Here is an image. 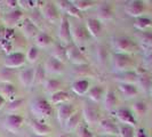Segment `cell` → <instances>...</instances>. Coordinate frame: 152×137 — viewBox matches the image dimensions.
I'll list each match as a JSON object with an SVG mask.
<instances>
[{
    "mask_svg": "<svg viewBox=\"0 0 152 137\" xmlns=\"http://www.w3.org/2000/svg\"><path fill=\"white\" fill-rule=\"evenodd\" d=\"M31 112L38 119H47L52 115L53 109L47 99L37 97L31 102Z\"/></svg>",
    "mask_w": 152,
    "mask_h": 137,
    "instance_id": "cell-1",
    "label": "cell"
},
{
    "mask_svg": "<svg viewBox=\"0 0 152 137\" xmlns=\"http://www.w3.org/2000/svg\"><path fill=\"white\" fill-rule=\"evenodd\" d=\"M112 46H113L117 54H125V55H129V54L136 52L137 49L136 44L127 37H115V38H113L112 39Z\"/></svg>",
    "mask_w": 152,
    "mask_h": 137,
    "instance_id": "cell-2",
    "label": "cell"
},
{
    "mask_svg": "<svg viewBox=\"0 0 152 137\" xmlns=\"http://www.w3.org/2000/svg\"><path fill=\"white\" fill-rule=\"evenodd\" d=\"M112 65L117 72L121 73V72H126V71H132V68L134 66V62L129 55L115 54L113 61H112Z\"/></svg>",
    "mask_w": 152,
    "mask_h": 137,
    "instance_id": "cell-3",
    "label": "cell"
},
{
    "mask_svg": "<svg viewBox=\"0 0 152 137\" xmlns=\"http://www.w3.org/2000/svg\"><path fill=\"white\" fill-rule=\"evenodd\" d=\"M66 58L71 62L72 64L81 66V65H87V58L85 57V55L76 45H69L66 48Z\"/></svg>",
    "mask_w": 152,
    "mask_h": 137,
    "instance_id": "cell-4",
    "label": "cell"
},
{
    "mask_svg": "<svg viewBox=\"0 0 152 137\" xmlns=\"http://www.w3.org/2000/svg\"><path fill=\"white\" fill-rule=\"evenodd\" d=\"M58 37L61 40V45L63 47H68L71 45V25L69 23L66 17H63L61 20V24H60V29H58Z\"/></svg>",
    "mask_w": 152,
    "mask_h": 137,
    "instance_id": "cell-5",
    "label": "cell"
},
{
    "mask_svg": "<svg viewBox=\"0 0 152 137\" xmlns=\"http://www.w3.org/2000/svg\"><path fill=\"white\" fill-rule=\"evenodd\" d=\"M145 10V5L143 1L141 0H132L126 4V7H125V12L132 17H135L138 18L143 15Z\"/></svg>",
    "mask_w": 152,
    "mask_h": 137,
    "instance_id": "cell-6",
    "label": "cell"
},
{
    "mask_svg": "<svg viewBox=\"0 0 152 137\" xmlns=\"http://www.w3.org/2000/svg\"><path fill=\"white\" fill-rule=\"evenodd\" d=\"M26 61V56L23 53H12L9 54L5 60V68L14 70L16 68H21Z\"/></svg>",
    "mask_w": 152,
    "mask_h": 137,
    "instance_id": "cell-7",
    "label": "cell"
},
{
    "mask_svg": "<svg viewBox=\"0 0 152 137\" xmlns=\"http://www.w3.org/2000/svg\"><path fill=\"white\" fill-rule=\"evenodd\" d=\"M117 119L119 121L130 127H135L136 126V119L134 117V114L132 113V111L126 109V107H120L117 111Z\"/></svg>",
    "mask_w": 152,
    "mask_h": 137,
    "instance_id": "cell-8",
    "label": "cell"
},
{
    "mask_svg": "<svg viewBox=\"0 0 152 137\" xmlns=\"http://www.w3.org/2000/svg\"><path fill=\"white\" fill-rule=\"evenodd\" d=\"M71 38L75 41L76 46L80 44L83 45L88 39V32L86 30V28L81 25H73L71 28Z\"/></svg>",
    "mask_w": 152,
    "mask_h": 137,
    "instance_id": "cell-9",
    "label": "cell"
},
{
    "mask_svg": "<svg viewBox=\"0 0 152 137\" xmlns=\"http://www.w3.org/2000/svg\"><path fill=\"white\" fill-rule=\"evenodd\" d=\"M41 15L48 22L54 23L58 18V10L53 2H46L41 7Z\"/></svg>",
    "mask_w": 152,
    "mask_h": 137,
    "instance_id": "cell-10",
    "label": "cell"
},
{
    "mask_svg": "<svg viewBox=\"0 0 152 137\" xmlns=\"http://www.w3.org/2000/svg\"><path fill=\"white\" fill-rule=\"evenodd\" d=\"M22 125L23 117H21L20 114H9L5 119V127H6V129L12 133H16L17 130H20Z\"/></svg>",
    "mask_w": 152,
    "mask_h": 137,
    "instance_id": "cell-11",
    "label": "cell"
},
{
    "mask_svg": "<svg viewBox=\"0 0 152 137\" xmlns=\"http://www.w3.org/2000/svg\"><path fill=\"white\" fill-rule=\"evenodd\" d=\"M73 113H75V107L72 104H68V103L61 104L57 110V120L63 126Z\"/></svg>",
    "mask_w": 152,
    "mask_h": 137,
    "instance_id": "cell-12",
    "label": "cell"
},
{
    "mask_svg": "<svg viewBox=\"0 0 152 137\" xmlns=\"http://www.w3.org/2000/svg\"><path fill=\"white\" fill-rule=\"evenodd\" d=\"M23 18V12L20 9H14V10H10L8 12L6 15L4 16L2 21L4 23L9 26V28H14L16 26L18 23L21 22V20Z\"/></svg>",
    "mask_w": 152,
    "mask_h": 137,
    "instance_id": "cell-13",
    "label": "cell"
},
{
    "mask_svg": "<svg viewBox=\"0 0 152 137\" xmlns=\"http://www.w3.org/2000/svg\"><path fill=\"white\" fill-rule=\"evenodd\" d=\"M45 71L50 73V74H60L64 70V64L63 62L58 61L54 57H49L45 63Z\"/></svg>",
    "mask_w": 152,
    "mask_h": 137,
    "instance_id": "cell-14",
    "label": "cell"
},
{
    "mask_svg": "<svg viewBox=\"0 0 152 137\" xmlns=\"http://www.w3.org/2000/svg\"><path fill=\"white\" fill-rule=\"evenodd\" d=\"M86 30L93 38H99L102 33V23L97 18H88L86 22Z\"/></svg>",
    "mask_w": 152,
    "mask_h": 137,
    "instance_id": "cell-15",
    "label": "cell"
},
{
    "mask_svg": "<svg viewBox=\"0 0 152 137\" xmlns=\"http://www.w3.org/2000/svg\"><path fill=\"white\" fill-rule=\"evenodd\" d=\"M83 117H84L85 121L89 125H94L99 122V115L97 109H95L94 106L91 105H85L83 109Z\"/></svg>",
    "mask_w": 152,
    "mask_h": 137,
    "instance_id": "cell-16",
    "label": "cell"
},
{
    "mask_svg": "<svg viewBox=\"0 0 152 137\" xmlns=\"http://www.w3.org/2000/svg\"><path fill=\"white\" fill-rule=\"evenodd\" d=\"M56 4H57L58 8H60L61 10H63L64 13H66L68 15L77 17V18H81V17H83L81 12H79V10L73 6L72 1H66V0H64V1H57Z\"/></svg>",
    "mask_w": 152,
    "mask_h": 137,
    "instance_id": "cell-17",
    "label": "cell"
},
{
    "mask_svg": "<svg viewBox=\"0 0 152 137\" xmlns=\"http://www.w3.org/2000/svg\"><path fill=\"white\" fill-rule=\"evenodd\" d=\"M137 86L142 89L143 91L151 90L152 88V78L151 76L148 73V72H141V73H137V80H136Z\"/></svg>",
    "mask_w": 152,
    "mask_h": 137,
    "instance_id": "cell-18",
    "label": "cell"
},
{
    "mask_svg": "<svg viewBox=\"0 0 152 137\" xmlns=\"http://www.w3.org/2000/svg\"><path fill=\"white\" fill-rule=\"evenodd\" d=\"M18 79H20V82L24 87L32 86V85L34 84V68H29L21 71L20 74H18Z\"/></svg>",
    "mask_w": 152,
    "mask_h": 137,
    "instance_id": "cell-19",
    "label": "cell"
},
{
    "mask_svg": "<svg viewBox=\"0 0 152 137\" xmlns=\"http://www.w3.org/2000/svg\"><path fill=\"white\" fill-rule=\"evenodd\" d=\"M99 128L104 134L107 135H119V127L110 119L99 120Z\"/></svg>",
    "mask_w": 152,
    "mask_h": 137,
    "instance_id": "cell-20",
    "label": "cell"
},
{
    "mask_svg": "<svg viewBox=\"0 0 152 137\" xmlns=\"http://www.w3.org/2000/svg\"><path fill=\"white\" fill-rule=\"evenodd\" d=\"M31 128L37 136H48L52 133V129L48 125L39 121V120H33L31 122Z\"/></svg>",
    "mask_w": 152,
    "mask_h": 137,
    "instance_id": "cell-21",
    "label": "cell"
},
{
    "mask_svg": "<svg viewBox=\"0 0 152 137\" xmlns=\"http://www.w3.org/2000/svg\"><path fill=\"white\" fill-rule=\"evenodd\" d=\"M97 15H99V21H102V22L111 21L113 17V12H112L111 6L107 2L101 4L99 7L97 8Z\"/></svg>",
    "mask_w": 152,
    "mask_h": 137,
    "instance_id": "cell-22",
    "label": "cell"
},
{
    "mask_svg": "<svg viewBox=\"0 0 152 137\" xmlns=\"http://www.w3.org/2000/svg\"><path fill=\"white\" fill-rule=\"evenodd\" d=\"M72 90L75 94L77 95H85L86 93H88L89 90V81L88 80H85V79H79V80H76L72 86H71Z\"/></svg>",
    "mask_w": 152,
    "mask_h": 137,
    "instance_id": "cell-23",
    "label": "cell"
},
{
    "mask_svg": "<svg viewBox=\"0 0 152 137\" xmlns=\"http://www.w3.org/2000/svg\"><path fill=\"white\" fill-rule=\"evenodd\" d=\"M117 81H119L120 84H130L134 85L137 80V73L135 71H126V72H121L117 76Z\"/></svg>",
    "mask_w": 152,
    "mask_h": 137,
    "instance_id": "cell-24",
    "label": "cell"
},
{
    "mask_svg": "<svg viewBox=\"0 0 152 137\" xmlns=\"http://www.w3.org/2000/svg\"><path fill=\"white\" fill-rule=\"evenodd\" d=\"M119 90L124 95L125 98H134L138 93V89L135 85L130 84H120L119 85Z\"/></svg>",
    "mask_w": 152,
    "mask_h": 137,
    "instance_id": "cell-25",
    "label": "cell"
},
{
    "mask_svg": "<svg viewBox=\"0 0 152 137\" xmlns=\"http://www.w3.org/2000/svg\"><path fill=\"white\" fill-rule=\"evenodd\" d=\"M16 88L13 86L12 84H4L2 88H1V96L4 97L5 99H9L10 102L15 101L16 99Z\"/></svg>",
    "mask_w": 152,
    "mask_h": 137,
    "instance_id": "cell-26",
    "label": "cell"
},
{
    "mask_svg": "<svg viewBox=\"0 0 152 137\" xmlns=\"http://www.w3.org/2000/svg\"><path fill=\"white\" fill-rule=\"evenodd\" d=\"M22 32L28 37V38H31V37H36L38 33V28L31 22L30 20H25L22 24Z\"/></svg>",
    "mask_w": 152,
    "mask_h": 137,
    "instance_id": "cell-27",
    "label": "cell"
},
{
    "mask_svg": "<svg viewBox=\"0 0 152 137\" xmlns=\"http://www.w3.org/2000/svg\"><path fill=\"white\" fill-rule=\"evenodd\" d=\"M117 103H118V99H117L114 91L107 90L105 96H104V106H105V109L109 111H112L114 107L117 106Z\"/></svg>",
    "mask_w": 152,
    "mask_h": 137,
    "instance_id": "cell-28",
    "label": "cell"
},
{
    "mask_svg": "<svg viewBox=\"0 0 152 137\" xmlns=\"http://www.w3.org/2000/svg\"><path fill=\"white\" fill-rule=\"evenodd\" d=\"M62 88V82L57 79H48L45 81V89L49 94H55L60 91Z\"/></svg>",
    "mask_w": 152,
    "mask_h": 137,
    "instance_id": "cell-29",
    "label": "cell"
},
{
    "mask_svg": "<svg viewBox=\"0 0 152 137\" xmlns=\"http://www.w3.org/2000/svg\"><path fill=\"white\" fill-rule=\"evenodd\" d=\"M52 38L48 33L46 32H39L38 34L36 36V44L38 47H48V46L52 44Z\"/></svg>",
    "mask_w": 152,
    "mask_h": 137,
    "instance_id": "cell-30",
    "label": "cell"
},
{
    "mask_svg": "<svg viewBox=\"0 0 152 137\" xmlns=\"http://www.w3.org/2000/svg\"><path fill=\"white\" fill-rule=\"evenodd\" d=\"M152 25V21L150 18H148V17H144V16H141V17H138L135 20V22H134V26H135V29L140 31H146L148 28H150Z\"/></svg>",
    "mask_w": 152,
    "mask_h": 137,
    "instance_id": "cell-31",
    "label": "cell"
},
{
    "mask_svg": "<svg viewBox=\"0 0 152 137\" xmlns=\"http://www.w3.org/2000/svg\"><path fill=\"white\" fill-rule=\"evenodd\" d=\"M81 115H83V114L79 113V112H75V113L72 114V115L69 118L68 121L65 122V127H66V129H68V130L76 129L77 127H78V125L80 123Z\"/></svg>",
    "mask_w": 152,
    "mask_h": 137,
    "instance_id": "cell-32",
    "label": "cell"
},
{
    "mask_svg": "<svg viewBox=\"0 0 152 137\" xmlns=\"http://www.w3.org/2000/svg\"><path fill=\"white\" fill-rule=\"evenodd\" d=\"M69 98H70V96L66 91L60 90L50 96V102L53 104H64Z\"/></svg>",
    "mask_w": 152,
    "mask_h": 137,
    "instance_id": "cell-33",
    "label": "cell"
},
{
    "mask_svg": "<svg viewBox=\"0 0 152 137\" xmlns=\"http://www.w3.org/2000/svg\"><path fill=\"white\" fill-rule=\"evenodd\" d=\"M52 57L58 60V61H63L64 58H66V50H65V47H63L60 44H56L54 46L53 48V52H52Z\"/></svg>",
    "mask_w": 152,
    "mask_h": 137,
    "instance_id": "cell-34",
    "label": "cell"
},
{
    "mask_svg": "<svg viewBox=\"0 0 152 137\" xmlns=\"http://www.w3.org/2000/svg\"><path fill=\"white\" fill-rule=\"evenodd\" d=\"M103 96V88L101 86H94L88 90V98L93 102H99Z\"/></svg>",
    "mask_w": 152,
    "mask_h": 137,
    "instance_id": "cell-35",
    "label": "cell"
},
{
    "mask_svg": "<svg viewBox=\"0 0 152 137\" xmlns=\"http://www.w3.org/2000/svg\"><path fill=\"white\" fill-rule=\"evenodd\" d=\"M140 44L144 49H148L152 45V31H143L140 36Z\"/></svg>",
    "mask_w": 152,
    "mask_h": 137,
    "instance_id": "cell-36",
    "label": "cell"
},
{
    "mask_svg": "<svg viewBox=\"0 0 152 137\" xmlns=\"http://www.w3.org/2000/svg\"><path fill=\"white\" fill-rule=\"evenodd\" d=\"M45 76H46V71L45 68L42 65H39L34 68V84L36 85H41L45 84Z\"/></svg>",
    "mask_w": 152,
    "mask_h": 137,
    "instance_id": "cell-37",
    "label": "cell"
},
{
    "mask_svg": "<svg viewBox=\"0 0 152 137\" xmlns=\"http://www.w3.org/2000/svg\"><path fill=\"white\" fill-rule=\"evenodd\" d=\"M14 77V71L12 68H4L0 71V82L4 84H10Z\"/></svg>",
    "mask_w": 152,
    "mask_h": 137,
    "instance_id": "cell-38",
    "label": "cell"
},
{
    "mask_svg": "<svg viewBox=\"0 0 152 137\" xmlns=\"http://www.w3.org/2000/svg\"><path fill=\"white\" fill-rule=\"evenodd\" d=\"M73 6L79 10V12H84V10H87L91 7H93L94 2L93 1H88V0H75L72 1Z\"/></svg>",
    "mask_w": 152,
    "mask_h": 137,
    "instance_id": "cell-39",
    "label": "cell"
},
{
    "mask_svg": "<svg viewBox=\"0 0 152 137\" xmlns=\"http://www.w3.org/2000/svg\"><path fill=\"white\" fill-rule=\"evenodd\" d=\"M133 111H134L137 115L142 117V115H144V114L146 113V111H148V105H146V103H144V102L138 101V102L133 104Z\"/></svg>",
    "mask_w": 152,
    "mask_h": 137,
    "instance_id": "cell-40",
    "label": "cell"
},
{
    "mask_svg": "<svg viewBox=\"0 0 152 137\" xmlns=\"http://www.w3.org/2000/svg\"><path fill=\"white\" fill-rule=\"evenodd\" d=\"M107 57H109V53L107 50V47L103 45L99 46L97 47V60H99V63L105 64L107 61Z\"/></svg>",
    "mask_w": 152,
    "mask_h": 137,
    "instance_id": "cell-41",
    "label": "cell"
},
{
    "mask_svg": "<svg viewBox=\"0 0 152 137\" xmlns=\"http://www.w3.org/2000/svg\"><path fill=\"white\" fill-rule=\"evenodd\" d=\"M119 136L120 137H134L135 136L134 128L130 127V126H126V125L119 126Z\"/></svg>",
    "mask_w": 152,
    "mask_h": 137,
    "instance_id": "cell-42",
    "label": "cell"
},
{
    "mask_svg": "<svg viewBox=\"0 0 152 137\" xmlns=\"http://www.w3.org/2000/svg\"><path fill=\"white\" fill-rule=\"evenodd\" d=\"M39 57V49L38 47L36 46H31L28 50V54H26V58L30 63H34V62L38 60Z\"/></svg>",
    "mask_w": 152,
    "mask_h": 137,
    "instance_id": "cell-43",
    "label": "cell"
},
{
    "mask_svg": "<svg viewBox=\"0 0 152 137\" xmlns=\"http://www.w3.org/2000/svg\"><path fill=\"white\" fill-rule=\"evenodd\" d=\"M23 99H15V101H13V102H10L9 104H8V110L9 111H12V112H14L16 110H18V109H21L23 105Z\"/></svg>",
    "mask_w": 152,
    "mask_h": 137,
    "instance_id": "cell-44",
    "label": "cell"
},
{
    "mask_svg": "<svg viewBox=\"0 0 152 137\" xmlns=\"http://www.w3.org/2000/svg\"><path fill=\"white\" fill-rule=\"evenodd\" d=\"M77 137H94V135L91 133V130L87 127H79Z\"/></svg>",
    "mask_w": 152,
    "mask_h": 137,
    "instance_id": "cell-45",
    "label": "cell"
},
{
    "mask_svg": "<svg viewBox=\"0 0 152 137\" xmlns=\"http://www.w3.org/2000/svg\"><path fill=\"white\" fill-rule=\"evenodd\" d=\"M44 17H42V15H41V13H38V12H33L32 14H31V17H30V21L36 26H37V24H39L40 23V21L42 20Z\"/></svg>",
    "mask_w": 152,
    "mask_h": 137,
    "instance_id": "cell-46",
    "label": "cell"
},
{
    "mask_svg": "<svg viewBox=\"0 0 152 137\" xmlns=\"http://www.w3.org/2000/svg\"><path fill=\"white\" fill-rule=\"evenodd\" d=\"M17 4H18V1H16V0H8L7 7L12 8V10H14V9H17V8H16Z\"/></svg>",
    "mask_w": 152,
    "mask_h": 137,
    "instance_id": "cell-47",
    "label": "cell"
},
{
    "mask_svg": "<svg viewBox=\"0 0 152 137\" xmlns=\"http://www.w3.org/2000/svg\"><path fill=\"white\" fill-rule=\"evenodd\" d=\"M135 136L136 137H148L146 136V134H145V130L144 129H138L136 131V134H135Z\"/></svg>",
    "mask_w": 152,
    "mask_h": 137,
    "instance_id": "cell-48",
    "label": "cell"
},
{
    "mask_svg": "<svg viewBox=\"0 0 152 137\" xmlns=\"http://www.w3.org/2000/svg\"><path fill=\"white\" fill-rule=\"evenodd\" d=\"M5 102H6V99H5L2 96H1V95H0V110H1V109H2V106L5 105Z\"/></svg>",
    "mask_w": 152,
    "mask_h": 137,
    "instance_id": "cell-49",
    "label": "cell"
},
{
    "mask_svg": "<svg viewBox=\"0 0 152 137\" xmlns=\"http://www.w3.org/2000/svg\"><path fill=\"white\" fill-rule=\"evenodd\" d=\"M146 52H148V54H149V55H152V45L150 46L148 49H146Z\"/></svg>",
    "mask_w": 152,
    "mask_h": 137,
    "instance_id": "cell-50",
    "label": "cell"
},
{
    "mask_svg": "<svg viewBox=\"0 0 152 137\" xmlns=\"http://www.w3.org/2000/svg\"><path fill=\"white\" fill-rule=\"evenodd\" d=\"M58 137H68V136H65V135H60Z\"/></svg>",
    "mask_w": 152,
    "mask_h": 137,
    "instance_id": "cell-51",
    "label": "cell"
},
{
    "mask_svg": "<svg viewBox=\"0 0 152 137\" xmlns=\"http://www.w3.org/2000/svg\"><path fill=\"white\" fill-rule=\"evenodd\" d=\"M34 137H48V136H37V135H36Z\"/></svg>",
    "mask_w": 152,
    "mask_h": 137,
    "instance_id": "cell-52",
    "label": "cell"
},
{
    "mask_svg": "<svg viewBox=\"0 0 152 137\" xmlns=\"http://www.w3.org/2000/svg\"><path fill=\"white\" fill-rule=\"evenodd\" d=\"M150 93H151V97H152V88H151V90H150Z\"/></svg>",
    "mask_w": 152,
    "mask_h": 137,
    "instance_id": "cell-53",
    "label": "cell"
}]
</instances>
